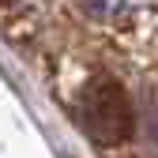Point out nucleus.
<instances>
[{"label": "nucleus", "mask_w": 158, "mask_h": 158, "mask_svg": "<svg viewBox=\"0 0 158 158\" xmlns=\"http://www.w3.org/2000/svg\"><path fill=\"white\" fill-rule=\"evenodd\" d=\"M75 117L90 139L106 143V147L124 143L135 132V106H132L128 90L113 79H90L75 98Z\"/></svg>", "instance_id": "f257e3e1"}, {"label": "nucleus", "mask_w": 158, "mask_h": 158, "mask_svg": "<svg viewBox=\"0 0 158 158\" xmlns=\"http://www.w3.org/2000/svg\"><path fill=\"white\" fill-rule=\"evenodd\" d=\"M72 4L83 11L87 19H98V23L117 27V23H128V19L139 11L143 0H72Z\"/></svg>", "instance_id": "f03ea898"}, {"label": "nucleus", "mask_w": 158, "mask_h": 158, "mask_svg": "<svg viewBox=\"0 0 158 158\" xmlns=\"http://www.w3.org/2000/svg\"><path fill=\"white\" fill-rule=\"evenodd\" d=\"M143 143L158 151V98H151V106H147V121H143Z\"/></svg>", "instance_id": "7ed1b4c3"}, {"label": "nucleus", "mask_w": 158, "mask_h": 158, "mask_svg": "<svg viewBox=\"0 0 158 158\" xmlns=\"http://www.w3.org/2000/svg\"><path fill=\"white\" fill-rule=\"evenodd\" d=\"M0 4H11V0H0Z\"/></svg>", "instance_id": "20e7f679"}]
</instances>
